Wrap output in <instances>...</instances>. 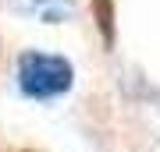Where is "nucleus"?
<instances>
[{
	"instance_id": "1",
	"label": "nucleus",
	"mask_w": 160,
	"mask_h": 152,
	"mask_svg": "<svg viewBox=\"0 0 160 152\" xmlns=\"http://www.w3.org/2000/svg\"><path fill=\"white\" fill-rule=\"evenodd\" d=\"M18 89L29 99H57L64 92H71L75 85V64L64 53L50 50H25L18 57Z\"/></svg>"
}]
</instances>
